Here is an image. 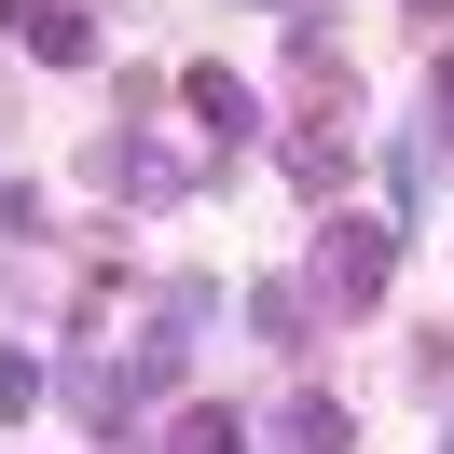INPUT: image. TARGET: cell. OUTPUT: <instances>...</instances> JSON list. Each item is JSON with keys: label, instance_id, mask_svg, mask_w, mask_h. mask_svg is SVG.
I'll return each instance as SVG.
<instances>
[{"label": "cell", "instance_id": "cell-4", "mask_svg": "<svg viewBox=\"0 0 454 454\" xmlns=\"http://www.w3.org/2000/svg\"><path fill=\"white\" fill-rule=\"evenodd\" d=\"M166 454H234V413H193V427H179Z\"/></svg>", "mask_w": 454, "mask_h": 454}, {"label": "cell", "instance_id": "cell-2", "mask_svg": "<svg viewBox=\"0 0 454 454\" xmlns=\"http://www.w3.org/2000/svg\"><path fill=\"white\" fill-rule=\"evenodd\" d=\"M344 441H358L344 399H289V454H344Z\"/></svg>", "mask_w": 454, "mask_h": 454}, {"label": "cell", "instance_id": "cell-5", "mask_svg": "<svg viewBox=\"0 0 454 454\" xmlns=\"http://www.w3.org/2000/svg\"><path fill=\"white\" fill-rule=\"evenodd\" d=\"M28 399H42V372H28V358H0V413H28Z\"/></svg>", "mask_w": 454, "mask_h": 454}, {"label": "cell", "instance_id": "cell-3", "mask_svg": "<svg viewBox=\"0 0 454 454\" xmlns=\"http://www.w3.org/2000/svg\"><path fill=\"white\" fill-rule=\"evenodd\" d=\"M193 111H207V124H234V138H248V83H234V69H193Z\"/></svg>", "mask_w": 454, "mask_h": 454}, {"label": "cell", "instance_id": "cell-1", "mask_svg": "<svg viewBox=\"0 0 454 454\" xmlns=\"http://www.w3.org/2000/svg\"><path fill=\"white\" fill-rule=\"evenodd\" d=\"M317 276H331L344 303H372V289L399 276V234H386V221H331V248H317Z\"/></svg>", "mask_w": 454, "mask_h": 454}]
</instances>
